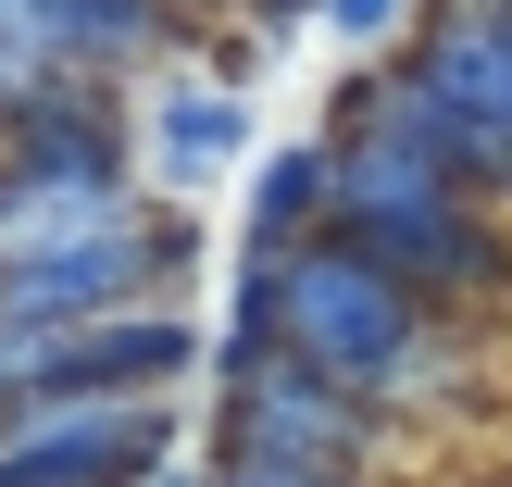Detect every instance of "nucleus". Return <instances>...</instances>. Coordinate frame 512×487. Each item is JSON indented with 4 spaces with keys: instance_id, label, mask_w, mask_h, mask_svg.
Listing matches in <instances>:
<instances>
[{
    "instance_id": "f257e3e1",
    "label": "nucleus",
    "mask_w": 512,
    "mask_h": 487,
    "mask_svg": "<svg viewBox=\"0 0 512 487\" xmlns=\"http://www.w3.org/2000/svg\"><path fill=\"white\" fill-rule=\"evenodd\" d=\"M263 338L288 350L300 375L375 400V413H413V400H450V388H463L450 325L425 313L400 275H375L338 225L300 238V250H263Z\"/></svg>"
},
{
    "instance_id": "f03ea898",
    "label": "nucleus",
    "mask_w": 512,
    "mask_h": 487,
    "mask_svg": "<svg viewBox=\"0 0 512 487\" xmlns=\"http://www.w3.org/2000/svg\"><path fill=\"white\" fill-rule=\"evenodd\" d=\"M375 438H388V413L350 388H325V375H300L275 338L225 350L213 375V463H288V475H363Z\"/></svg>"
},
{
    "instance_id": "7ed1b4c3",
    "label": "nucleus",
    "mask_w": 512,
    "mask_h": 487,
    "mask_svg": "<svg viewBox=\"0 0 512 487\" xmlns=\"http://www.w3.org/2000/svg\"><path fill=\"white\" fill-rule=\"evenodd\" d=\"M400 75H413V88L438 100V125L463 138L475 200H512V13L500 0H425Z\"/></svg>"
},
{
    "instance_id": "20e7f679",
    "label": "nucleus",
    "mask_w": 512,
    "mask_h": 487,
    "mask_svg": "<svg viewBox=\"0 0 512 487\" xmlns=\"http://www.w3.org/2000/svg\"><path fill=\"white\" fill-rule=\"evenodd\" d=\"M0 163L13 175H100L138 188V100L113 75H38L25 100H0Z\"/></svg>"
},
{
    "instance_id": "39448f33",
    "label": "nucleus",
    "mask_w": 512,
    "mask_h": 487,
    "mask_svg": "<svg viewBox=\"0 0 512 487\" xmlns=\"http://www.w3.org/2000/svg\"><path fill=\"white\" fill-rule=\"evenodd\" d=\"M350 250H363L375 275H400V288L438 313V300H488L512 288V238H500V213L488 200H425V213H363V225H338Z\"/></svg>"
},
{
    "instance_id": "423d86ee",
    "label": "nucleus",
    "mask_w": 512,
    "mask_h": 487,
    "mask_svg": "<svg viewBox=\"0 0 512 487\" xmlns=\"http://www.w3.org/2000/svg\"><path fill=\"white\" fill-rule=\"evenodd\" d=\"M188 375H200V325L175 313V300L50 338V400H163V388H188Z\"/></svg>"
},
{
    "instance_id": "0eeeda50",
    "label": "nucleus",
    "mask_w": 512,
    "mask_h": 487,
    "mask_svg": "<svg viewBox=\"0 0 512 487\" xmlns=\"http://www.w3.org/2000/svg\"><path fill=\"white\" fill-rule=\"evenodd\" d=\"M138 163L163 175L175 200H188L200 175H238L250 163V100L225 88V75H163V88L138 100Z\"/></svg>"
},
{
    "instance_id": "6e6552de",
    "label": "nucleus",
    "mask_w": 512,
    "mask_h": 487,
    "mask_svg": "<svg viewBox=\"0 0 512 487\" xmlns=\"http://www.w3.org/2000/svg\"><path fill=\"white\" fill-rule=\"evenodd\" d=\"M150 200L138 188H100V175H13L0 163V263H63V250L125 238Z\"/></svg>"
},
{
    "instance_id": "1a4fd4ad",
    "label": "nucleus",
    "mask_w": 512,
    "mask_h": 487,
    "mask_svg": "<svg viewBox=\"0 0 512 487\" xmlns=\"http://www.w3.org/2000/svg\"><path fill=\"white\" fill-rule=\"evenodd\" d=\"M338 225V150L325 138H288L263 175H250V250H300Z\"/></svg>"
},
{
    "instance_id": "9d476101",
    "label": "nucleus",
    "mask_w": 512,
    "mask_h": 487,
    "mask_svg": "<svg viewBox=\"0 0 512 487\" xmlns=\"http://www.w3.org/2000/svg\"><path fill=\"white\" fill-rule=\"evenodd\" d=\"M413 25H425V0H325V38L338 50H413Z\"/></svg>"
},
{
    "instance_id": "9b49d317",
    "label": "nucleus",
    "mask_w": 512,
    "mask_h": 487,
    "mask_svg": "<svg viewBox=\"0 0 512 487\" xmlns=\"http://www.w3.org/2000/svg\"><path fill=\"white\" fill-rule=\"evenodd\" d=\"M213 487H363V475H288V463H213Z\"/></svg>"
},
{
    "instance_id": "f8f14e48",
    "label": "nucleus",
    "mask_w": 512,
    "mask_h": 487,
    "mask_svg": "<svg viewBox=\"0 0 512 487\" xmlns=\"http://www.w3.org/2000/svg\"><path fill=\"white\" fill-rule=\"evenodd\" d=\"M150 487H213V463H163V475H150Z\"/></svg>"
},
{
    "instance_id": "ddd939ff",
    "label": "nucleus",
    "mask_w": 512,
    "mask_h": 487,
    "mask_svg": "<svg viewBox=\"0 0 512 487\" xmlns=\"http://www.w3.org/2000/svg\"><path fill=\"white\" fill-rule=\"evenodd\" d=\"M0 100H25V75H13V50H0Z\"/></svg>"
},
{
    "instance_id": "4468645a",
    "label": "nucleus",
    "mask_w": 512,
    "mask_h": 487,
    "mask_svg": "<svg viewBox=\"0 0 512 487\" xmlns=\"http://www.w3.org/2000/svg\"><path fill=\"white\" fill-rule=\"evenodd\" d=\"M175 13H188V0H175ZM238 13H250V0H238Z\"/></svg>"
},
{
    "instance_id": "2eb2a0df",
    "label": "nucleus",
    "mask_w": 512,
    "mask_h": 487,
    "mask_svg": "<svg viewBox=\"0 0 512 487\" xmlns=\"http://www.w3.org/2000/svg\"><path fill=\"white\" fill-rule=\"evenodd\" d=\"M488 487H512V475H488Z\"/></svg>"
},
{
    "instance_id": "dca6fc26",
    "label": "nucleus",
    "mask_w": 512,
    "mask_h": 487,
    "mask_svg": "<svg viewBox=\"0 0 512 487\" xmlns=\"http://www.w3.org/2000/svg\"><path fill=\"white\" fill-rule=\"evenodd\" d=\"M500 13H512V0H500Z\"/></svg>"
}]
</instances>
